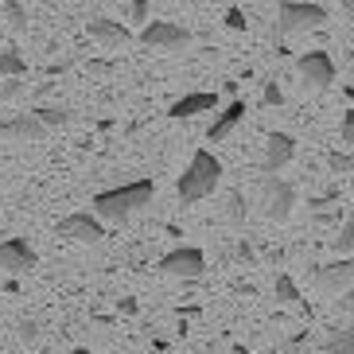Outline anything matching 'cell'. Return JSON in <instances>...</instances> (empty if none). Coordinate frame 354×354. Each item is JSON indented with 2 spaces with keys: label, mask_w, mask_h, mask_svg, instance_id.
<instances>
[{
  "label": "cell",
  "mask_w": 354,
  "mask_h": 354,
  "mask_svg": "<svg viewBox=\"0 0 354 354\" xmlns=\"http://www.w3.org/2000/svg\"><path fill=\"white\" fill-rule=\"evenodd\" d=\"M230 218H234V222H241V195H234V198H230Z\"/></svg>",
  "instance_id": "obj_28"
},
{
  "label": "cell",
  "mask_w": 354,
  "mask_h": 354,
  "mask_svg": "<svg viewBox=\"0 0 354 354\" xmlns=\"http://www.w3.org/2000/svg\"><path fill=\"white\" fill-rule=\"evenodd\" d=\"M160 272H164V277H179V281H198V277L207 272V257H203V250H195V245H179V250H171L167 257H160Z\"/></svg>",
  "instance_id": "obj_4"
},
{
  "label": "cell",
  "mask_w": 354,
  "mask_h": 354,
  "mask_svg": "<svg viewBox=\"0 0 354 354\" xmlns=\"http://www.w3.org/2000/svg\"><path fill=\"white\" fill-rule=\"evenodd\" d=\"M351 245H354V226H351V222H343L339 238H335V250H339V253L346 257V253H351Z\"/></svg>",
  "instance_id": "obj_22"
},
{
  "label": "cell",
  "mask_w": 354,
  "mask_h": 354,
  "mask_svg": "<svg viewBox=\"0 0 354 354\" xmlns=\"http://www.w3.org/2000/svg\"><path fill=\"white\" fill-rule=\"evenodd\" d=\"M300 78L304 86H312V90H327V86L335 82V63H331V55L327 51H308L300 55Z\"/></svg>",
  "instance_id": "obj_8"
},
{
  "label": "cell",
  "mask_w": 354,
  "mask_h": 354,
  "mask_svg": "<svg viewBox=\"0 0 354 354\" xmlns=\"http://www.w3.org/2000/svg\"><path fill=\"white\" fill-rule=\"evenodd\" d=\"M238 257H241V261H250V265H253V261H257V253L250 250V241H241V245H238Z\"/></svg>",
  "instance_id": "obj_29"
},
{
  "label": "cell",
  "mask_w": 354,
  "mask_h": 354,
  "mask_svg": "<svg viewBox=\"0 0 354 354\" xmlns=\"http://www.w3.org/2000/svg\"><path fill=\"white\" fill-rule=\"evenodd\" d=\"M20 94H24V82H0V102H12Z\"/></svg>",
  "instance_id": "obj_25"
},
{
  "label": "cell",
  "mask_w": 354,
  "mask_h": 354,
  "mask_svg": "<svg viewBox=\"0 0 354 354\" xmlns=\"http://www.w3.org/2000/svg\"><path fill=\"white\" fill-rule=\"evenodd\" d=\"M234 354H250V351H245V346H234Z\"/></svg>",
  "instance_id": "obj_31"
},
{
  "label": "cell",
  "mask_w": 354,
  "mask_h": 354,
  "mask_svg": "<svg viewBox=\"0 0 354 354\" xmlns=\"http://www.w3.org/2000/svg\"><path fill=\"white\" fill-rule=\"evenodd\" d=\"M218 179H222V164L210 156L207 148H198L191 156L187 171L179 176V198L183 203H198V198H207L210 191L218 187Z\"/></svg>",
  "instance_id": "obj_2"
},
{
  "label": "cell",
  "mask_w": 354,
  "mask_h": 354,
  "mask_svg": "<svg viewBox=\"0 0 354 354\" xmlns=\"http://www.w3.org/2000/svg\"><path fill=\"white\" fill-rule=\"evenodd\" d=\"M292 156H296V140L288 133H272L269 145H265V171L277 176L284 164H292Z\"/></svg>",
  "instance_id": "obj_10"
},
{
  "label": "cell",
  "mask_w": 354,
  "mask_h": 354,
  "mask_svg": "<svg viewBox=\"0 0 354 354\" xmlns=\"http://www.w3.org/2000/svg\"><path fill=\"white\" fill-rule=\"evenodd\" d=\"M35 250L28 245L24 238H8V241H0V269H8L12 277H20V272L35 269Z\"/></svg>",
  "instance_id": "obj_9"
},
{
  "label": "cell",
  "mask_w": 354,
  "mask_h": 354,
  "mask_svg": "<svg viewBox=\"0 0 354 354\" xmlns=\"http://www.w3.org/2000/svg\"><path fill=\"white\" fill-rule=\"evenodd\" d=\"M226 28H230V32H245V12H241V8H226Z\"/></svg>",
  "instance_id": "obj_24"
},
{
  "label": "cell",
  "mask_w": 354,
  "mask_h": 354,
  "mask_svg": "<svg viewBox=\"0 0 354 354\" xmlns=\"http://www.w3.org/2000/svg\"><path fill=\"white\" fill-rule=\"evenodd\" d=\"M292 207H296V191H292V183L269 176V183H265V198H261L265 218H269V222H284L292 214Z\"/></svg>",
  "instance_id": "obj_5"
},
{
  "label": "cell",
  "mask_w": 354,
  "mask_h": 354,
  "mask_svg": "<svg viewBox=\"0 0 354 354\" xmlns=\"http://www.w3.org/2000/svg\"><path fill=\"white\" fill-rule=\"evenodd\" d=\"M327 167H331L335 176H351L354 160H351V152H331V160H327Z\"/></svg>",
  "instance_id": "obj_21"
},
{
  "label": "cell",
  "mask_w": 354,
  "mask_h": 354,
  "mask_svg": "<svg viewBox=\"0 0 354 354\" xmlns=\"http://www.w3.org/2000/svg\"><path fill=\"white\" fill-rule=\"evenodd\" d=\"M327 351H331V354H351V331H346V327H343V331L335 327L331 339H327Z\"/></svg>",
  "instance_id": "obj_20"
},
{
  "label": "cell",
  "mask_w": 354,
  "mask_h": 354,
  "mask_svg": "<svg viewBox=\"0 0 354 354\" xmlns=\"http://www.w3.org/2000/svg\"><path fill=\"white\" fill-rule=\"evenodd\" d=\"M241 117H245V102H230L226 109H222V113H218V121L210 125L207 140H210V145H218V140H226V136H230V133H234V129L241 125Z\"/></svg>",
  "instance_id": "obj_13"
},
{
  "label": "cell",
  "mask_w": 354,
  "mask_h": 354,
  "mask_svg": "<svg viewBox=\"0 0 354 354\" xmlns=\"http://www.w3.org/2000/svg\"><path fill=\"white\" fill-rule=\"evenodd\" d=\"M152 195H156V183L152 179H136V183L94 195V214L102 222H125V218H133L136 210H145L152 203Z\"/></svg>",
  "instance_id": "obj_1"
},
{
  "label": "cell",
  "mask_w": 354,
  "mask_h": 354,
  "mask_svg": "<svg viewBox=\"0 0 354 354\" xmlns=\"http://www.w3.org/2000/svg\"><path fill=\"white\" fill-rule=\"evenodd\" d=\"M277 300H281V304H296V300H300V288H296V281H292L288 272H277Z\"/></svg>",
  "instance_id": "obj_18"
},
{
  "label": "cell",
  "mask_w": 354,
  "mask_h": 354,
  "mask_svg": "<svg viewBox=\"0 0 354 354\" xmlns=\"http://www.w3.org/2000/svg\"><path fill=\"white\" fill-rule=\"evenodd\" d=\"M133 20L148 24V0H133Z\"/></svg>",
  "instance_id": "obj_26"
},
{
  "label": "cell",
  "mask_w": 354,
  "mask_h": 354,
  "mask_svg": "<svg viewBox=\"0 0 354 354\" xmlns=\"http://www.w3.org/2000/svg\"><path fill=\"white\" fill-rule=\"evenodd\" d=\"M0 74H4V78L28 74V63H24V55L16 51V47H4V51H0Z\"/></svg>",
  "instance_id": "obj_16"
},
{
  "label": "cell",
  "mask_w": 354,
  "mask_h": 354,
  "mask_svg": "<svg viewBox=\"0 0 354 354\" xmlns=\"http://www.w3.org/2000/svg\"><path fill=\"white\" fill-rule=\"evenodd\" d=\"M71 354H90V351H86V346H78V351H71Z\"/></svg>",
  "instance_id": "obj_32"
},
{
  "label": "cell",
  "mask_w": 354,
  "mask_h": 354,
  "mask_svg": "<svg viewBox=\"0 0 354 354\" xmlns=\"http://www.w3.org/2000/svg\"><path fill=\"white\" fill-rule=\"evenodd\" d=\"M261 102L272 109V105H281V102H284V90H281L277 82H265V94H261Z\"/></svg>",
  "instance_id": "obj_23"
},
{
  "label": "cell",
  "mask_w": 354,
  "mask_h": 354,
  "mask_svg": "<svg viewBox=\"0 0 354 354\" xmlns=\"http://www.w3.org/2000/svg\"><path fill=\"white\" fill-rule=\"evenodd\" d=\"M327 24V8L319 4H304V0H281L277 8V32L281 35H300V32H315Z\"/></svg>",
  "instance_id": "obj_3"
},
{
  "label": "cell",
  "mask_w": 354,
  "mask_h": 354,
  "mask_svg": "<svg viewBox=\"0 0 354 354\" xmlns=\"http://www.w3.org/2000/svg\"><path fill=\"white\" fill-rule=\"evenodd\" d=\"M140 43H148V47H164V51H176V47H187L191 43V32L187 28H179V24H171V20H152V24H145Z\"/></svg>",
  "instance_id": "obj_7"
},
{
  "label": "cell",
  "mask_w": 354,
  "mask_h": 354,
  "mask_svg": "<svg viewBox=\"0 0 354 354\" xmlns=\"http://www.w3.org/2000/svg\"><path fill=\"white\" fill-rule=\"evenodd\" d=\"M59 234L71 241H82V245H94V241L105 238L102 230V218L97 214H90V210H74V214H66L63 222H59Z\"/></svg>",
  "instance_id": "obj_6"
},
{
  "label": "cell",
  "mask_w": 354,
  "mask_h": 354,
  "mask_svg": "<svg viewBox=\"0 0 354 354\" xmlns=\"http://www.w3.org/2000/svg\"><path fill=\"white\" fill-rule=\"evenodd\" d=\"M90 35L97 43H105V47H129L133 43V32L117 20H90Z\"/></svg>",
  "instance_id": "obj_12"
},
{
  "label": "cell",
  "mask_w": 354,
  "mask_h": 354,
  "mask_svg": "<svg viewBox=\"0 0 354 354\" xmlns=\"http://www.w3.org/2000/svg\"><path fill=\"white\" fill-rule=\"evenodd\" d=\"M121 312H125V315H136V300H121Z\"/></svg>",
  "instance_id": "obj_30"
},
{
  "label": "cell",
  "mask_w": 354,
  "mask_h": 354,
  "mask_svg": "<svg viewBox=\"0 0 354 354\" xmlns=\"http://www.w3.org/2000/svg\"><path fill=\"white\" fill-rule=\"evenodd\" d=\"M210 109H218V94H187V97H179V102H171L167 117H176V121H183V117L210 113Z\"/></svg>",
  "instance_id": "obj_11"
},
{
  "label": "cell",
  "mask_w": 354,
  "mask_h": 354,
  "mask_svg": "<svg viewBox=\"0 0 354 354\" xmlns=\"http://www.w3.org/2000/svg\"><path fill=\"white\" fill-rule=\"evenodd\" d=\"M0 133H12V136H24V140H43L47 136V125L32 113H20L16 121H0Z\"/></svg>",
  "instance_id": "obj_14"
},
{
  "label": "cell",
  "mask_w": 354,
  "mask_h": 354,
  "mask_svg": "<svg viewBox=\"0 0 354 354\" xmlns=\"http://www.w3.org/2000/svg\"><path fill=\"white\" fill-rule=\"evenodd\" d=\"M35 117H39L47 129H63V125H71V109H63V105H39L35 109Z\"/></svg>",
  "instance_id": "obj_17"
},
{
  "label": "cell",
  "mask_w": 354,
  "mask_h": 354,
  "mask_svg": "<svg viewBox=\"0 0 354 354\" xmlns=\"http://www.w3.org/2000/svg\"><path fill=\"white\" fill-rule=\"evenodd\" d=\"M351 269H354L351 257H343L339 265H323V269L315 272V277H319V284H323L327 292H339V288L346 292V288H351Z\"/></svg>",
  "instance_id": "obj_15"
},
{
  "label": "cell",
  "mask_w": 354,
  "mask_h": 354,
  "mask_svg": "<svg viewBox=\"0 0 354 354\" xmlns=\"http://www.w3.org/2000/svg\"><path fill=\"white\" fill-rule=\"evenodd\" d=\"M343 140H346V145L354 140V113H346V117H343Z\"/></svg>",
  "instance_id": "obj_27"
},
{
  "label": "cell",
  "mask_w": 354,
  "mask_h": 354,
  "mask_svg": "<svg viewBox=\"0 0 354 354\" xmlns=\"http://www.w3.org/2000/svg\"><path fill=\"white\" fill-rule=\"evenodd\" d=\"M4 12H8V24L16 28V32H28V8H24L20 0H8Z\"/></svg>",
  "instance_id": "obj_19"
}]
</instances>
